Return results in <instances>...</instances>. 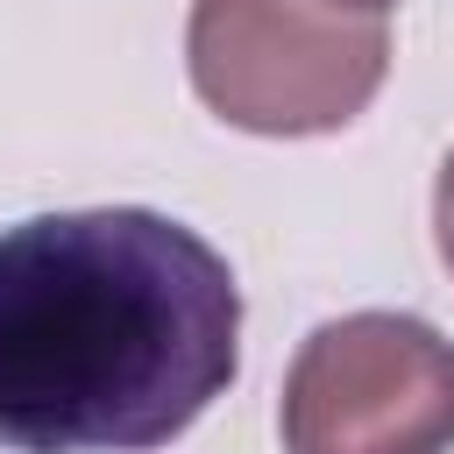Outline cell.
Returning <instances> with one entry per match:
<instances>
[{"mask_svg": "<svg viewBox=\"0 0 454 454\" xmlns=\"http://www.w3.org/2000/svg\"><path fill=\"white\" fill-rule=\"evenodd\" d=\"M241 284L227 255L149 206L0 227V447L156 454L227 397Z\"/></svg>", "mask_w": 454, "mask_h": 454, "instance_id": "6da1fadb", "label": "cell"}, {"mask_svg": "<svg viewBox=\"0 0 454 454\" xmlns=\"http://www.w3.org/2000/svg\"><path fill=\"white\" fill-rule=\"evenodd\" d=\"M184 71L241 135H340L383 92L390 28L333 0H192Z\"/></svg>", "mask_w": 454, "mask_h": 454, "instance_id": "7a4b0ae2", "label": "cell"}, {"mask_svg": "<svg viewBox=\"0 0 454 454\" xmlns=\"http://www.w3.org/2000/svg\"><path fill=\"white\" fill-rule=\"evenodd\" d=\"M284 454H447L454 447V340L411 312H348L298 340Z\"/></svg>", "mask_w": 454, "mask_h": 454, "instance_id": "3957f363", "label": "cell"}, {"mask_svg": "<svg viewBox=\"0 0 454 454\" xmlns=\"http://www.w3.org/2000/svg\"><path fill=\"white\" fill-rule=\"evenodd\" d=\"M333 7H348V14H390L397 0H333Z\"/></svg>", "mask_w": 454, "mask_h": 454, "instance_id": "5b68a950", "label": "cell"}, {"mask_svg": "<svg viewBox=\"0 0 454 454\" xmlns=\"http://www.w3.org/2000/svg\"><path fill=\"white\" fill-rule=\"evenodd\" d=\"M433 234H440V262L454 270V149H447L440 184H433Z\"/></svg>", "mask_w": 454, "mask_h": 454, "instance_id": "277c9868", "label": "cell"}]
</instances>
